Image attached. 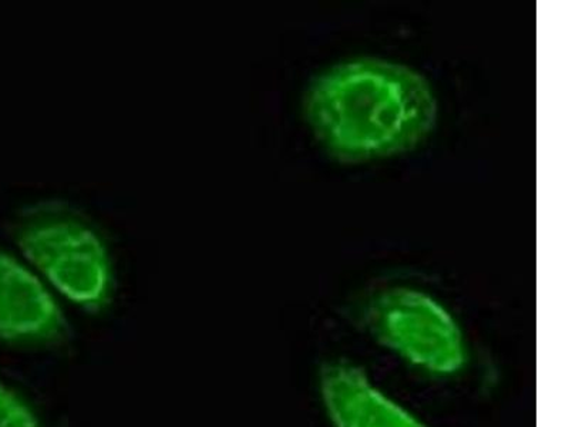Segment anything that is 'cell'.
Wrapping results in <instances>:
<instances>
[{
    "mask_svg": "<svg viewBox=\"0 0 569 427\" xmlns=\"http://www.w3.org/2000/svg\"><path fill=\"white\" fill-rule=\"evenodd\" d=\"M62 308L33 269L0 249V340L53 345L68 337Z\"/></svg>",
    "mask_w": 569,
    "mask_h": 427,
    "instance_id": "cell-4",
    "label": "cell"
},
{
    "mask_svg": "<svg viewBox=\"0 0 569 427\" xmlns=\"http://www.w3.org/2000/svg\"><path fill=\"white\" fill-rule=\"evenodd\" d=\"M319 395L333 427H427L348 360H330L320 368Z\"/></svg>",
    "mask_w": 569,
    "mask_h": 427,
    "instance_id": "cell-5",
    "label": "cell"
},
{
    "mask_svg": "<svg viewBox=\"0 0 569 427\" xmlns=\"http://www.w3.org/2000/svg\"><path fill=\"white\" fill-rule=\"evenodd\" d=\"M0 427H39V420L27 400L0 383Z\"/></svg>",
    "mask_w": 569,
    "mask_h": 427,
    "instance_id": "cell-6",
    "label": "cell"
},
{
    "mask_svg": "<svg viewBox=\"0 0 569 427\" xmlns=\"http://www.w3.org/2000/svg\"><path fill=\"white\" fill-rule=\"evenodd\" d=\"M20 254L69 301L89 312L109 307L113 267L103 237L62 202L29 207L13 224Z\"/></svg>",
    "mask_w": 569,
    "mask_h": 427,
    "instance_id": "cell-2",
    "label": "cell"
},
{
    "mask_svg": "<svg viewBox=\"0 0 569 427\" xmlns=\"http://www.w3.org/2000/svg\"><path fill=\"white\" fill-rule=\"evenodd\" d=\"M303 113L330 155L368 161L418 146L433 129L437 105L418 71L360 59L319 76L305 98Z\"/></svg>",
    "mask_w": 569,
    "mask_h": 427,
    "instance_id": "cell-1",
    "label": "cell"
},
{
    "mask_svg": "<svg viewBox=\"0 0 569 427\" xmlns=\"http://www.w3.org/2000/svg\"><path fill=\"white\" fill-rule=\"evenodd\" d=\"M366 327L382 347L415 368L435 376H455L467 364L460 325L430 295L391 288L370 302Z\"/></svg>",
    "mask_w": 569,
    "mask_h": 427,
    "instance_id": "cell-3",
    "label": "cell"
}]
</instances>
